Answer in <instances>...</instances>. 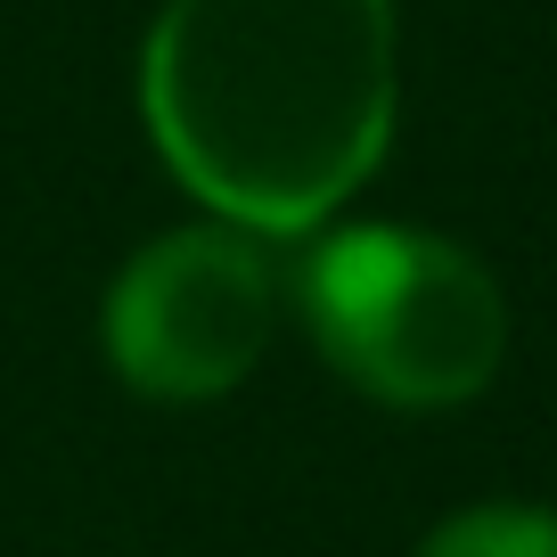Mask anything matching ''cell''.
<instances>
[{"mask_svg": "<svg viewBox=\"0 0 557 557\" xmlns=\"http://www.w3.org/2000/svg\"><path fill=\"white\" fill-rule=\"evenodd\" d=\"M312 345L385 410H459L500 377L508 304L468 246L435 230L361 222L304 262Z\"/></svg>", "mask_w": 557, "mask_h": 557, "instance_id": "7a4b0ae2", "label": "cell"}, {"mask_svg": "<svg viewBox=\"0 0 557 557\" xmlns=\"http://www.w3.org/2000/svg\"><path fill=\"white\" fill-rule=\"evenodd\" d=\"M394 107V0H164L139 50L157 157L246 238H304L352 206Z\"/></svg>", "mask_w": 557, "mask_h": 557, "instance_id": "6da1fadb", "label": "cell"}, {"mask_svg": "<svg viewBox=\"0 0 557 557\" xmlns=\"http://www.w3.org/2000/svg\"><path fill=\"white\" fill-rule=\"evenodd\" d=\"M278 320L271 262L246 230L197 222L139 246L107 287V361L148 401H222L255 377Z\"/></svg>", "mask_w": 557, "mask_h": 557, "instance_id": "3957f363", "label": "cell"}, {"mask_svg": "<svg viewBox=\"0 0 557 557\" xmlns=\"http://www.w3.org/2000/svg\"><path fill=\"white\" fill-rule=\"evenodd\" d=\"M418 557H557V508H459L418 541Z\"/></svg>", "mask_w": 557, "mask_h": 557, "instance_id": "277c9868", "label": "cell"}]
</instances>
